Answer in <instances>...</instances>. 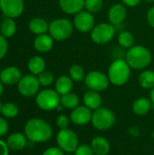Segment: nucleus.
<instances>
[{
  "label": "nucleus",
  "instance_id": "4468645a",
  "mask_svg": "<svg viewBox=\"0 0 154 155\" xmlns=\"http://www.w3.org/2000/svg\"><path fill=\"white\" fill-rule=\"evenodd\" d=\"M126 15H127V9L125 7V5L120 3L112 5V7L108 12L109 22L113 25L122 24L126 18Z\"/></svg>",
  "mask_w": 154,
  "mask_h": 155
},
{
  "label": "nucleus",
  "instance_id": "393cba45",
  "mask_svg": "<svg viewBox=\"0 0 154 155\" xmlns=\"http://www.w3.org/2000/svg\"><path fill=\"white\" fill-rule=\"evenodd\" d=\"M79 102L80 100L76 94L70 92L66 94L61 95V104L66 109L74 110L77 106H79Z\"/></svg>",
  "mask_w": 154,
  "mask_h": 155
},
{
  "label": "nucleus",
  "instance_id": "4be33fe9",
  "mask_svg": "<svg viewBox=\"0 0 154 155\" xmlns=\"http://www.w3.org/2000/svg\"><path fill=\"white\" fill-rule=\"evenodd\" d=\"M73 80L70 76L67 75H62L57 78L55 82V91L60 94L64 95L68 93H70L73 89Z\"/></svg>",
  "mask_w": 154,
  "mask_h": 155
},
{
  "label": "nucleus",
  "instance_id": "473e14b6",
  "mask_svg": "<svg viewBox=\"0 0 154 155\" xmlns=\"http://www.w3.org/2000/svg\"><path fill=\"white\" fill-rule=\"evenodd\" d=\"M74 155H94V153L90 145L82 144L76 148L74 151Z\"/></svg>",
  "mask_w": 154,
  "mask_h": 155
},
{
  "label": "nucleus",
  "instance_id": "c9c22d12",
  "mask_svg": "<svg viewBox=\"0 0 154 155\" xmlns=\"http://www.w3.org/2000/svg\"><path fill=\"white\" fill-rule=\"evenodd\" d=\"M42 155H64V151H62L59 147H50L46 149Z\"/></svg>",
  "mask_w": 154,
  "mask_h": 155
},
{
  "label": "nucleus",
  "instance_id": "dca6fc26",
  "mask_svg": "<svg viewBox=\"0 0 154 155\" xmlns=\"http://www.w3.org/2000/svg\"><path fill=\"white\" fill-rule=\"evenodd\" d=\"M85 0H58L63 12L68 15H76L84 8Z\"/></svg>",
  "mask_w": 154,
  "mask_h": 155
},
{
  "label": "nucleus",
  "instance_id": "58836bf2",
  "mask_svg": "<svg viewBox=\"0 0 154 155\" xmlns=\"http://www.w3.org/2000/svg\"><path fill=\"white\" fill-rule=\"evenodd\" d=\"M9 148L4 141L0 140V155H8Z\"/></svg>",
  "mask_w": 154,
  "mask_h": 155
},
{
  "label": "nucleus",
  "instance_id": "aec40b11",
  "mask_svg": "<svg viewBox=\"0 0 154 155\" xmlns=\"http://www.w3.org/2000/svg\"><path fill=\"white\" fill-rule=\"evenodd\" d=\"M84 103L86 107L91 110H96L102 105V97L99 92L90 90L84 95Z\"/></svg>",
  "mask_w": 154,
  "mask_h": 155
},
{
  "label": "nucleus",
  "instance_id": "1a4fd4ad",
  "mask_svg": "<svg viewBox=\"0 0 154 155\" xmlns=\"http://www.w3.org/2000/svg\"><path fill=\"white\" fill-rule=\"evenodd\" d=\"M85 85L93 91L102 92L107 89L110 84L108 75L100 71H91L85 75Z\"/></svg>",
  "mask_w": 154,
  "mask_h": 155
},
{
  "label": "nucleus",
  "instance_id": "7c9ffc66",
  "mask_svg": "<svg viewBox=\"0 0 154 155\" xmlns=\"http://www.w3.org/2000/svg\"><path fill=\"white\" fill-rule=\"evenodd\" d=\"M103 0H85L84 1V8L92 14L98 13L103 8Z\"/></svg>",
  "mask_w": 154,
  "mask_h": 155
},
{
  "label": "nucleus",
  "instance_id": "ddd939ff",
  "mask_svg": "<svg viewBox=\"0 0 154 155\" xmlns=\"http://www.w3.org/2000/svg\"><path fill=\"white\" fill-rule=\"evenodd\" d=\"M92 115L93 113L91 109L85 105H79L72 111L70 114V120L76 125H85L91 122Z\"/></svg>",
  "mask_w": 154,
  "mask_h": 155
},
{
  "label": "nucleus",
  "instance_id": "f704fd0d",
  "mask_svg": "<svg viewBox=\"0 0 154 155\" xmlns=\"http://www.w3.org/2000/svg\"><path fill=\"white\" fill-rule=\"evenodd\" d=\"M7 52V41L5 36L0 35V59H2Z\"/></svg>",
  "mask_w": 154,
  "mask_h": 155
},
{
  "label": "nucleus",
  "instance_id": "72a5a7b5",
  "mask_svg": "<svg viewBox=\"0 0 154 155\" xmlns=\"http://www.w3.org/2000/svg\"><path fill=\"white\" fill-rule=\"evenodd\" d=\"M56 125L60 130L67 129L69 125V119L66 115L61 114L56 118Z\"/></svg>",
  "mask_w": 154,
  "mask_h": 155
},
{
  "label": "nucleus",
  "instance_id": "f257e3e1",
  "mask_svg": "<svg viewBox=\"0 0 154 155\" xmlns=\"http://www.w3.org/2000/svg\"><path fill=\"white\" fill-rule=\"evenodd\" d=\"M25 135L32 143H44L51 139L53 129L43 119H30L25 125Z\"/></svg>",
  "mask_w": 154,
  "mask_h": 155
},
{
  "label": "nucleus",
  "instance_id": "412c9836",
  "mask_svg": "<svg viewBox=\"0 0 154 155\" xmlns=\"http://www.w3.org/2000/svg\"><path fill=\"white\" fill-rule=\"evenodd\" d=\"M152 105V103L151 99L141 97L134 101L133 104V111L136 115H140V116L145 115L150 112Z\"/></svg>",
  "mask_w": 154,
  "mask_h": 155
},
{
  "label": "nucleus",
  "instance_id": "5701e85b",
  "mask_svg": "<svg viewBox=\"0 0 154 155\" xmlns=\"http://www.w3.org/2000/svg\"><path fill=\"white\" fill-rule=\"evenodd\" d=\"M29 29L33 34L43 35L45 34L49 29V25L43 18L35 17L29 22Z\"/></svg>",
  "mask_w": 154,
  "mask_h": 155
},
{
  "label": "nucleus",
  "instance_id": "4c0bfd02",
  "mask_svg": "<svg viewBox=\"0 0 154 155\" xmlns=\"http://www.w3.org/2000/svg\"><path fill=\"white\" fill-rule=\"evenodd\" d=\"M147 21H148L149 25L154 28V6L150 8L147 13Z\"/></svg>",
  "mask_w": 154,
  "mask_h": 155
},
{
  "label": "nucleus",
  "instance_id": "2f4dec72",
  "mask_svg": "<svg viewBox=\"0 0 154 155\" xmlns=\"http://www.w3.org/2000/svg\"><path fill=\"white\" fill-rule=\"evenodd\" d=\"M37 79H38V82H39L40 85L48 86V85L53 84L54 75H53L52 73H50L48 71H44V72H42L41 74H38Z\"/></svg>",
  "mask_w": 154,
  "mask_h": 155
},
{
  "label": "nucleus",
  "instance_id": "2eb2a0df",
  "mask_svg": "<svg viewBox=\"0 0 154 155\" xmlns=\"http://www.w3.org/2000/svg\"><path fill=\"white\" fill-rule=\"evenodd\" d=\"M21 78V71L15 66L7 67L0 73V80L5 84L12 85L15 84H18Z\"/></svg>",
  "mask_w": 154,
  "mask_h": 155
},
{
  "label": "nucleus",
  "instance_id": "79ce46f5",
  "mask_svg": "<svg viewBox=\"0 0 154 155\" xmlns=\"http://www.w3.org/2000/svg\"><path fill=\"white\" fill-rule=\"evenodd\" d=\"M3 92H4V86H3V83L0 82V96L3 94Z\"/></svg>",
  "mask_w": 154,
  "mask_h": 155
},
{
  "label": "nucleus",
  "instance_id": "bb28decb",
  "mask_svg": "<svg viewBox=\"0 0 154 155\" xmlns=\"http://www.w3.org/2000/svg\"><path fill=\"white\" fill-rule=\"evenodd\" d=\"M0 31H1V35L3 36H5V38L7 37H12L16 31V25L15 24V22L13 21V18H6L5 19L0 26Z\"/></svg>",
  "mask_w": 154,
  "mask_h": 155
},
{
  "label": "nucleus",
  "instance_id": "cd10ccee",
  "mask_svg": "<svg viewBox=\"0 0 154 155\" xmlns=\"http://www.w3.org/2000/svg\"><path fill=\"white\" fill-rule=\"evenodd\" d=\"M118 43L124 48H131L134 44V36L129 31H123L118 35Z\"/></svg>",
  "mask_w": 154,
  "mask_h": 155
},
{
  "label": "nucleus",
  "instance_id": "f03ea898",
  "mask_svg": "<svg viewBox=\"0 0 154 155\" xmlns=\"http://www.w3.org/2000/svg\"><path fill=\"white\" fill-rule=\"evenodd\" d=\"M125 61L133 69H144L152 62V53L143 45H133L127 51Z\"/></svg>",
  "mask_w": 154,
  "mask_h": 155
},
{
  "label": "nucleus",
  "instance_id": "a18cd8bd",
  "mask_svg": "<svg viewBox=\"0 0 154 155\" xmlns=\"http://www.w3.org/2000/svg\"><path fill=\"white\" fill-rule=\"evenodd\" d=\"M67 155H74V154H71V153H69V154H67Z\"/></svg>",
  "mask_w": 154,
  "mask_h": 155
},
{
  "label": "nucleus",
  "instance_id": "9d476101",
  "mask_svg": "<svg viewBox=\"0 0 154 155\" xmlns=\"http://www.w3.org/2000/svg\"><path fill=\"white\" fill-rule=\"evenodd\" d=\"M95 25L94 16L87 10H82L77 13L74 19V26L81 33L91 32Z\"/></svg>",
  "mask_w": 154,
  "mask_h": 155
},
{
  "label": "nucleus",
  "instance_id": "37998d69",
  "mask_svg": "<svg viewBox=\"0 0 154 155\" xmlns=\"http://www.w3.org/2000/svg\"><path fill=\"white\" fill-rule=\"evenodd\" d=\"M2 106H3V104H1V102H0V114H1V110H2Z\"/></svg>",
  "mask_w": 154,
  "mask_h": 155
},
{
  "label": "nucleus",
  "instance_id": "a19ab883",
  "mask_svg": "<svg viewBox=\"0 0 154 155\" xmlns=\"http://www.w3.org/2000/svg\"><path fill=\"white\" fill-rule=\"evenodd\" d=\"M150 99L152 103V104L154 105V87L152 89H151V93H150Z\"/></svg>",
  "mask_w": 154,
  "mask_h": 155
},
{
  "label": "nucleus",
  "instance_id": "0eeeda50",
  "mask_svg": "<svg viewBox=\"0 0 154 155\" xmlns=\"http://www.w3.org/2000/svg\"><path fill=\"white\" fill-rule=\"evenodd\" d=\"M115 35V27L111 23H101L92 29L91 39L97 45L109 43Z\"/></svg>",
  "mask_w": 154,
  "mask_h": 155
},
{
  "label": "nucleus",
  "instance_id": "6e6552de",
  "mask_svg": "<svg viewBox=\"0 0 154 155\" xmlns=\"http://www.w3.org/2000/svg\"><path fill=\"white\" fill-rule=\"evenodd\" d=\"M78 136L77 134L70 129L60 130L56 135V143L58 147L66 153H74L78 144Z\"/></svg>",
  "mask_w": 154,
  "mask_h": 155
},
{
  "label": "nucleus",
  "instance_id": "6ab92c4d",
  "mask_svg": "<svg viewBox=\"0 0 154 155\" xmlns=\"http://www.w3.org/2000/svg\"><path fill=\"white\" fill-rule=\"evenodd\" d=\"M91 147L94 153V155H108L111 150L108 140L102 136L94 137L92 140Z\"/></svg>",
  "mask_w": 154,
  "mask_h": 155
},
{
  "label": "nucleus",
  "instance_id": "c756f323",
  "mask_svg": "<svg viewBox=\"0 0 154 155\" xmlns=\"http://www.w3.org/2000/svg\"><path fill=\"white\" fill-rule=\"evenodd\" d=\"M18 107L13 103H6L3 104L1 114L6 118H14L18 114Z\"/></svg>",
  "mask_w": 154,
  "mask_h": 155
},
{
  "label": "nucleus",
  "instance_id": "9b49d317",
  "mask_svg": "<svg viewBox=\"0 0 154 155\" xmlns=\"http://www.w3.org/2000/svg\"><path fill=\"white\" fill-rule=\"evenodd\" d=\"M40 84L34 74H28L21 78L18 82V91L25 97H32L38 93Z\"/></svg>",
  "mask_w": 154,
  "mask_h": 155
},
{
  "label": "nucleus",
  "instance_id": "f8f14e48",
  "mask_svg": "<svg viewBox=\"0 0 154 155\" xmlns=\"http://www.w3.org/2000/svg\"><path fill=\"white\" fill-rule=\"evenodd\" d=\"M0 8L8 18L19 16L24 11L23 0H0Z\"/></svg>",
  "mask_w": 154,
  "mask_h": 155
},
{
  "label": "nucleus",
  "instance_id": "a211bd4d",
  "mask_svg": "<svg viewBox=\"0 0 154 155\" xmlns=\"http://www.w3.org/2000/svg\"><path fill=\"white\" fill-rule=\"evenodd\" d=\"M26 136L20 133H14L8 136L6 144L13 151H21L26 146Z\"/></svg>",
  "mask_w": 154,
  "mask_h": 155
},
{
  "label": "nucleus",
  "instance_id": "7ed1b4c3",
  "mask_svg": "<svg viewBox=\"0 0 154 155\" xmlns=\"http://www.w3.org/2000/svg\"><path fill=\"white\" fill-rule=\"evenodd\" d=\"M131 76V67L123 59L114 60L108 69V78L110 83L116 86L125 84Z\"/></svg>",
  "mask_w": 154,
  "mask_h": 155
},
{
  "label": "nucleus",
  "instance_id": "e433bc0d",
  "mask_svg": "<svg viewBox=\"0 0 154 155\" xmlns=\"http://www.w3.org/2000/svg\"><path fill=\"white\" fill-rule=\"evenodd\" d=\"M8 131V124L5 120L0 117V137L5 135Z\"/></svg>",
  "mask_w": 154,
  "mask_h": 155
},
{
  "label": "nucleus",
  "instance_id": "c85d7f7f",
  "mask_svg": "<svg viewBox=\"0 0 154 155\" xmlns=\"http://www.w3.org/2000/svg\"><path fill=\"white\" fill-rule=\"evenodd\" d=\"M69 76L74 82L84 81L85 78L84 69L79 64H73L69 69Z\"/></svg>",
  "mask_w": 154,
  "mask_h": 155
},
{
  "label": "nucleus",
  "instance_id": "20e7f679",
  "mask_svg": "<svg viewBox=\"0 0 154 155\" xmlns=\"http://www.w3.org/2000/svg\"><path fill=\"white\" fill-rule=\"evenodd\" d=\"M48 31L53 39L64 41L72 35L74 31V24L68 19L58 18L50 23Z\"/></svg>",
  "mask_w": 154,
  "mask_h": 155
},
{
  "label": "nucleus",
  "instance_id": "a878e982",
  "mask_svg": "<svg viewBox=\"0 0 154 155\" xmlns=\"http://www.w3.org/2000/svg\"><path fill=\"white\" fill-rule=\"evenodd\" d=\"M139 84L144 89H152L154 87V71H143L139 75Z\"/></svg>",
  "mask_w": 154,
  "mask_h": 155
},
{
  "label": "nucleus",
  "instance_id": "ea45409f",
  "mask_svg": "<svg viewBox=\"0 0 154 155\" xmlns=\"http://www.w3.org/2000/svg\"><path fill=\"white\" fill-rule=\"evenodd\" d=\"M122 2L123 3V5H125L127 6L133 7V6L138 5L142 2V0H122Z\"/></svg>",
  "mask_w": 154,
  "mask_h": 155
},
{
  "label": "nucleus",
  "instance_id": "b1692460",
  "mask_svg": "<svg viewBox=\"0 0 154 155\" xmlns=\"http://www.w3.org/2000/svg\"><path fill=\"white\" fill-rule=\"evenodd\" d=\"M44 68H45V62L41 56H34L29 60L28 69L33 74L38 75L39 74L44 71Z\"/></svg>",
  "mask_w": 154,
  "mask_h": 155
},
{
  "label": "nucleus",
  "instance_id": "39448f33",
  "mask_svg": "<svg viewBox=\"0 0 154 155\" xmlns=\"http://www.w3.org/2000/svg\"><path fill=\"white\" fill-rule=\"evenodd\" d=\"M92 124L93 127L100 131H105L110 129L115 123V115L110 109L100 107L93 113Z\"/></svg>",
  "mask_w": 154,
  "mask_h": 155
},
{
  "label": "nucleus",
  "instance_id": "c03bdc74",
  "mask_svg": "<svg viewBox=\"0 0 154 155\" xmlns=\"http://www.w3.org/2000/svg\"><path fill=\"white\" fill-rule=\"evenodd\" d=\"M145 1H146V2H150V3H151V2H154V0H145Z\"/></svg>",
  "mask_w": 154,
  "mask_h": 155
},
{
  "label": "nucleus",
  "instance_id": "f3484780",
  "mask_svg": "<svg viewBox=\"0 0 154 155\" xmlns=\"http://www.w3.org/2000/svg\"><path fill=\"white\" fill-rule=\"evenodd\" d=\"M54 45V39L51 35L46 34L38 35L34 41V48L40 53H46L49 52Z\"/></svg>",
  "mask_w": 154,
  "mask_h": 155
},
{
  "label": "nucleus",
  "instance_id": "423d86ee",
  "mask_svg": "<svg viewBox=\"0 0 154 155\" xmlns=\"http://www.w3.org/2000/svg\"><path fill=\"white\" fill-rule=\"evenodd\" d=\"M35 102L40 109L51 111L59 106L61 104V97L55 90L44 89L37 94Z\"/></svg>",
  "mask_w": 154,
  "mask_h": 155
}]
</instances>
